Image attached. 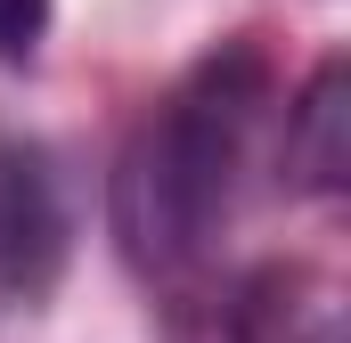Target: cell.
I'll return each instance as SVG.
<instances>
[{"mask_svg": "<svg viewBox=\"0 0 351 343\" xmlns=\"http://www.w3.org/2000/svg\"><path fill=\"white\" fill-rule=\"evenodd\" d=\"M269 58L254 41H221L196 58L114 156V246L147 286H196L229 246L269 139Z\"/></svg>", "mask_w": 351, "mask_h": 343, "instance_id": "cell-1", "label": "cell"}, {"mask_svg": "<svg viewBox=\"0 0 351 343\" xmlns=\"http://www.w3.org/2000/svg\"><path fill=\"white\" fill-rule=\"evenodd\" d=\"M74 254L66 172L41 139L0 131V311H41Z\"/></svg>", "mask_w": 351, "mask_h": 343, "instance_id": "cell-2", "label": "cell"}, {"mask_svg": "<svg viewBox=\"0 0 351 343\" xmlns=\"http://www.w3.org/2000/svg\"><path fill=\"white\" fill-rule=\"evenodd\" d=\"M237 343H343V286L311 261H269L237 286Z\"/></svg>", "mask_w": 351, "mask_h": 343, "instance_id": "cell-3", "label": "cell"}, {"mask_svg": "<svg viewBox=\"0 0 351 343\" xmlns=\"http://www.w3.org/2000/svg\"><path fill=\"white\" fill-rule=\"evenodd\" d=\"M351 106H343V58H327L302 98L286 106V147H278V164L294 188H311V196H343V172H351Z\"/></svg>", "mask_w": 351, "mask_h": 343, "instance_id": "cell-4", "label": "cell"}, {"mask_svg": "<svg viewBox=\"0 0 351 343\" xmlns=\"http://www.w3.org/2000/svg\"><path fill=\"white\" fill-rule=\"evenodd\" d=\"M49 33V0H0V66H33Z\"/></svg>", "mask_w": 351, "mask_h": 343, "instance_id": "cell-5", "label": "cell"}]
</instances>
